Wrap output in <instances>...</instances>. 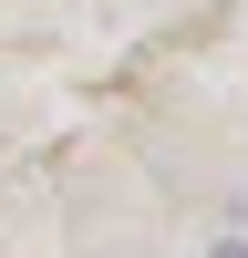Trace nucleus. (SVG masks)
Returning <instances> with one entry per match:
<instances>
[{"label": "nucleus", "instance_id": "obj_1", "mask_svg": "<svg viewBox=\"0 0 248 258\" xmlns=\"http://www.w3.org/2000/svg\"><path fill=\"white\" fill-rule=\"evenodd\" d=\"M207 258H248V238H217V248H207Z\"/></svg>", "mask_w": 248, "mask_h": 258}]
</instances>
